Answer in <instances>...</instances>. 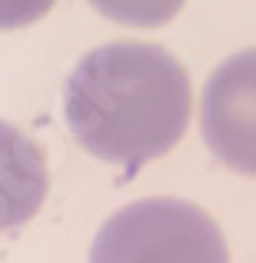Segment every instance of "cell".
<instances>
[{
  "label": "cell",
  "instance_id": "6da1fadb",
  "mask_svg": "<svg viewBox=\"0 0 256 263\" xmlns=\"http://www.w3.org/2000/svg\"><path fill=\"white\" fill-rule=\"evenodd\" d=\"M64 114L80 147L133 174L186 134L190 77L163 47L116 40L73 67Z\"/></svg>",
  "mask_w": 256,
  "mask_h": 263
},
{
  "label": "cell",
  "instance_id": "7a4b0ae2",
  "mask_svg": "<svg viewBox=\"0 0 256 263\" xmlns=\"http://www.w3.org/2000/svg\"><path fill=\"white\" fill-rule=\"evenodd\" d=\"M90 263H230L210 213L176 197H147L100 227Z\"/></svg>",
  "mask_w": 256,
  "mask_h": 263
},
{
  "label": "cell",
  "instance_id": "3957f363",
  "mask_svg": "<svg viewBox=\"0 0 256 263\" xmlns=\"http://www.w3.org/2000/svg\"><path fill=\"white\" fill-rule=\"evenodd\" d=\"M200 127L230 170L256 177V47L233 53L203 87Z\"/></svg>",
  "mask_w": 256,
  "mask_h": 263
},
{
  "label": "cell",
  "instance_id": "277c9868",
  "mask_svg": "<svg viewBox=\"0 0 256 263\" xmlns=\"http://www.w3.org/2000/svg\"><path fill=\"white\" fill-rule=\"evenodd\" d=\"M44 150L24 134L0 120V230L24 227L37 217L47 197Z\"/></svg>",
  "mask_w": 256,
  "mask_h": 263
},
{
  "label": "cell",
  "instance_id": "5b68a950",
  "mask_svg": "<svg viewBox=\"0 0 256 263\" xmlns=\"http://www.w3.org/2000/svg\"><path fill=\"white\" fill-rule=\"evenodd\" d=\"M103 17L127 27H163L183 10L186 0H90Z\"/></svg>",
  "mask_w": 256,
  "mask_h": 263
},
{
  "label": "cell",
  "instance_id": "8992f818",
  "mask_svg": "<svg viewBox=\"0 0 256 263\" xmlns=\"http://www.w3.org/2000/svg\"><path fill=\"white\" fill-rule=\"evenodd\" d=\"M57 0H0V30H17V27L37 24Z\"/></svg>",
  "mask_w": 256,
  "mask_h": 263
}]
</instances>
